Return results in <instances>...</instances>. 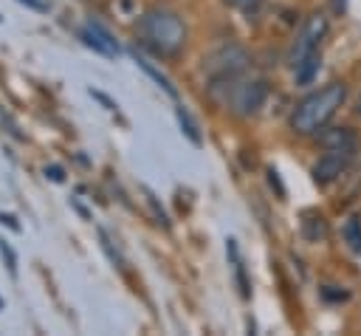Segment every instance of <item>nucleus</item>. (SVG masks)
Returning a JSON list of instances; mask_svg holds the SVG:
<instances>
[{
    "label": "nucleus",
    "mask_w": 361,
    "mask_h": 336,
    "mask_svg": "<svg viewBox=\"0 0 361 336\" xmlns=\"http://www.w3.org/2000/svg\"><path fill=\"white\" fill-rule=\"evenodd\" d=\"M350 158H353L350 152L324 150V152H322V158L313 164V178H316V184H330V181H336V178L347 169Z\"/></svg>",
    "instance_id": "0eeeda50"
},
{
    "label": "nucleus",
    "mask_w": 361,
    "mask_h": 336,
    "mask_svg": "<svg viewBox=\"0 0 361 336\" xmlns=\"http://www.w3.org/2000/svg\"><path fill=\"white\" fill-rule=\"evenodd\" d=\"M90 96H93V99H99V102H102V104H104L107 110H116V104H113V102H110V99H107L104 93H99V90H90Z\"/></svg>",
    "instance_id": "6ab92c4d"
},
{
    "label": "nucleus",
    "mask_w": 361,
    "mask_h": 336,
    "mask_svg": "<svg viewBox=\"0 0 361 336\" xmlns=\"http://www.w3.org/2000/svg\"><path fill=\"white\" fill-rule=\"evenodd\" d=\"M135 62H138V68H141V71H144V73H147L149 79H155V82H158V88H164V90H166V93H169L172 99L178 96L175 85H172V82H169V79H166V76H164V73H161V71H158V68H155L152 62H147V59H144V56H138V54H135Z\"/></svg>",
    "instance_id": "9b49d317"
},
{
    "label": "nucleus",
    "mask_w": 361,
    "mask_h": 336,
    "mask_svg": "<svg viewBox=\"0 0 361 336\" xmlns=\"http://www.w3.org/2000/svg\"><path fill=\"white\" fill-rule=\"evenodd\" d=\"M175 116H178V124H180V130L186 133V138L192 141V144H203V136H200V130H197V124H195V119L189 116V110H183V107H178L175 110Z\"/></svg>",
    "instance_id": "ddd939ff"
},
{
    "label": "nucleus",
    "mask_w": 361,
    "mask_h": 336,
    "mask_svg": "<svg viewBox=\"0 0 361 336\" xmlns=\"http://www.w3.org/2000/svg\"><path fill=\"white\" fill-rule=\"evenodd\" d=\"M79 40H82L87 48H93L96 54H102V56H116V54H118L116 37H113L102 23H96V20L85 23V25L79 28Z\"/></svg>",
    "instance_id": "423d86ee"
},
{
    "label": "nucleus",
    "mask_w": 361,
    "mask_h": 336,
    "mask_svg": "<svg viewBox=\"0 0 361 336\" xmlns=\"http://www.w3.org/2000/svg\"><path fill=\"white\" fill-rule=\"evenodd\" d=\"M0 23H3V17H0Z\"/></svg>",
    "instance_id": "5701e85b"
},
{
    "label": "nucleus",
    "mask_w": 361,
    "mask_h": 336,
    "mask_svg": "<svg viewBox=\"0 0 361 336\" xmlns=\"http://www.w3.org/2000/svg\"><path fill=\"white\" fill-rule=\"evenodd\" d=\"M333 8L338 11V8H344V0H333Z\"/></svg>",
    "instance_id": "412c9836"
},
{
    "label": "nucleus",
    "mask_w": 361,
    "mask_h": 336,
    "mask_svg": "<svg viewBox=\"0 0 361 336\" xmlns=\"http://www.w3.org/2000/svg\"><path fill=\"white\" fill-rule=\"evenodd\" d=\"M3 220H6V223H8L11 229H14V232H20V223H17V220H14L11 215H0V223H3Z\"/></svg>",
    "instance_id": "aec40b11"
},
{
    "label": "nucleus",
    "mask_w": 361,
    "mask_h": 336,
    "mask_svg": "<svg viewBox=\"0 0 361 336\" xmlns=\"http://www.w3.org/2000/svg\"><path fill=\"white\" fill-rule=\"evenodd\" d=\"M341 234H344L347 246H350V248H353L355 254H361V217H358V215L347 217V223H344Z\"/></svg>",
    "instance_id": "f8f14e48"
},
{
    "label": "nucleus",
    "mask_w": 361,
    "mask_h": 336,
    "mask_svg": "<svg viewBox=\"0 0 361 336\" xmlns=\"http://www.w3.org/2000/svg\"><path fill=\"white\" fill-rule=\"evenodd\" d=\"M17 3H23V6H28V8H34V11H48V8H51L45 0H17Z\"/></svg>",
    "instance_id": "a211bd4d"
},
{
    "label": "nucleus",
    "mask_w": 361,
    "mask_h": 336,
    "mask_svg": "<svg viewBox=\"0 0 361 336\" xmlns=\"http://www.w3.org/2000/svg\"><path fill=\"white\" fill-rule=\"evenodd\" d=\"M319 68H322V54H310L307 59H302L299 65H293V73H296V82H299V85H310V82L316 79V73H319Z\"/></svg>",
    "instance_id": "1a4fd4ad"
},
{
    "label": "nucleus",
    "mask_w": 361,
    "mask_h": 336,
    "mask_svg": "<svg viewBox=\"0 0 361 336\" xmlns=\"http://www.w3.org/2000/svg\"><path fill=\"white\" fill-rule=\"evenodd\" d=\"M248 65V54L240 48V45H220L217 51H212L206 59H203V71L209 73L212 82H234Z\"/></svg>",
    "instance_id": "7ed1b4c3"
},
{
    "label": "nucleus",
    "mask_w": 361,
    "mask_h": 336,
    "mask_svg": "<svg viewBox=\"0 0 361 336\" xmlns=\"http://www.w3.org/2000/svg\"><path fill=\"white\" fill-rule=\"evenodd\" d=\"M226 251H228V257H231V263H234V274H237V282H240V294H243V299H248V296H251V285H248V280H245V268H243V260H240V254H237V240H226Z\"/></svg>",
    "instance_id": "9d476101"
},
{
    "label": "nucleus",
    "mask_w": 361,
    "mask_h": 336,
    "mask_svg": "<svg viewBox=\"0 0 361 336\" xmlns=\"http://www.w3.org/2000/svg\"><path fill=\"white\" fill-rule=\"evenodd\" d=\"M226 6H231V8H237V11H243V14H254L265 0H223Z\"/></svg>",
    "instance_id": "4468645a"
},
{
    "label": "nucleus",
    "mask_w": 361,
    "mask_h": 336,
    "mask_svg": "<svg viewBox=\"0 0 361 336\" xmlns=\"http://www.w3.org/2000/svg\"><path fill=\"white\" fill-rule=\"evenodd\" d=\"M265 96H268V85L262 79H251L240 85L231 82V110L237 116H254L262 107Z\"/></svg>",
    "instance_id": "39448f33"
},
{
    "label": "nucleus",
    "mask_w": 361,
    "mask_h": 336,
    "mask_svg": "<svg viewBox=\"0 0 361 336\" xmlns=\"http://www.w3.org/2000/svg\"><path fill=\"white\" fill-rule=\"evenodd\" d=\"M138 34H141V42L149 51L161 54V56H175L186 45V25H183V20L175 11L161 8V6L149 8L141 17Z\"/></svg>",
    "instance_id": "f03ea898"
},
{
    "label": "nucleus",
    "mask_w": 361,
    "mask_h": 336,
    "mask_svg": "<svg viewBox=\"0 0 361 336\" xmlns=\"http://www.w3.org/2000/svg\"><path fill=\"white\" fill-rule=\"evenodd\" d=\"M0 308H3V299H0Z\"/></svg>",
    "instance_id": "4be33fe9"
},
{
    "label": "nucleus",
    "mask_w": 361,
    "mask_h": 336,
    "mask_svg": "<svg viewBox=\"0 0 361 336\" xmlns=\"http://www.w3.org/2000/svg\"><path fill=\"white\" fill-rule=\"evenodd\" d=\"M99 240H102V248L107 251V257H110L113 263H121V257H118V251H113V240H110V234H107L104 229H99Z\"/></svg>",
    "instance_id": "dca6fc26"
},
{
    "label": "nucleus",
    "mask_w": 361,
    "mask_h": 336,
    "mask_svg": "<svg viewBox=\"0 0 361 336\" xmlns=\"http://www.w3.org/2000/svg\"><path fill=\"white\" fill-rule=\"evenodd\" d=\"M45 175H48L51 181H56V184H62V181H65V169H62V167H56V164L45 167Z\"/></svg>",
    "instance_id": "f3484780"
},
{
    "label": "nucleus",
    "mask_w": 361,
    "mask_h": 336,
    "mask_svg": "<svg viewBox=\"0 0 361 336\" xmlns=\"http://www.w3.org/2000/svg\"><path fill=\"white\" fill-rule=\"evenodd\" d=\"M0 254H3V260H6V268L11 271V274H17V257H14V251H11V246L0 237Z\"/></svg>",
    "instance_id": "2eb2a0df"
},
{
    "label": "nucleus",
    "mask_w": 361,
    "mask_h": 336,
    "mask_svg": "<svg viewBox=\"0 0 361 336\" xmlns=\"http://www.w3.org/2000/svg\"><path fill=\"white\" fill-rule=\"evenodd\" d=\"M319 144L322 150H338V152H350L355 155L358 150V136L350 130V127H330L319 136Z\"/></svg>",
    "instance_id": "6e6552de"
},
{
    "label": "nucleus",
    "mask_w": 361,
    "mask_h": 336,
    "mask_svg": "<svg viewBox=\"0 0 361 336\" xmlns=\"http://www.w3.org/2000/svg\"><path fill=\"white\" fill-rule=\"evenodd\" d=\"M347 102V85L344 82H327L319 90H310L305 99L296 102L290 113V130L299 136H313L327 127V121L344 107Z\"/></svg>",
    "instance_id": "f257e3e1"
},
{
    "label": "nucleus",
    "mask_w": 361,
    "mask_h": 336,
    "mask_svg": "<svg viewBox=\"0 0 361 336\" xmlns=\"http://www.w3.org/2000/svg\"><path fill=\"white\" fill-rule=\"evenodd\" d=\"M327 31H330V23H327V17L324 14H310L307 20H305V25H302V31L296 34V40H293V48H290V65H299L302 59H307L310 54H319V48H322V40L327 37Z\"/></svg>",
    "instance_id": "20e7f679"
}]
</instances>
